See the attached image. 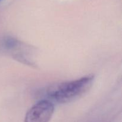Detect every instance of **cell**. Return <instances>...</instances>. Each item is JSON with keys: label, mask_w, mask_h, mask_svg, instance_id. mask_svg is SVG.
Segmentation results:
<instances>
[{"label": "cell", "mask_w": 122, "mask_h": 122, "mask_svg": "<svg viewBox=\"0 0 122 122\" xmlns=\"http://www.w3.org/2000/svg\"><path fill=\"white\" fill-rule=\"evenodd\" d=\"M94 79V75H89L75 81L54 85L48 89V96L58 103L70 102L86 93L92 86Z\"/></svg>", "instance_id": "6da1fadb"}, {"label": "cell", "mask_w": 122, "mask_h": 122, "mask_svg": "<svg viewBox=\"0 0 122 122\" xmlns=\"http://www.w3.org/2000/svg\"><path fill=\"white\" fill-rule=\"evenodd\" d=\"M54 111V106L48 100H41L27 112L24 122H49Z\"/></svg>", "instance_id": "7a4b0ae2"}, {"label": "cell", "mask_w": 122, "mask_h": 122, "mask_svg": "<svg viewBox=\"0 0 122 122\" xmlns=\"http://www.w3.org/2000/svg\"><path fill=\"white\" fill-rule=\"evenodd\" d=\"M0 1H1V0H0Z\"/></svg>", "instance_id": "3957f363"}]
</instances>
